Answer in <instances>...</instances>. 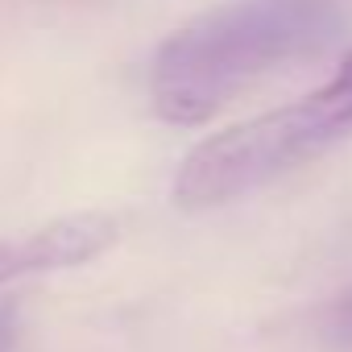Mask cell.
Here are the masks:
<instances>
[{
  "instance_id": "1",
  "label": "cell",
  "mask_w": 352,
  "mask_h": 352,
  "mask_svg": "<svg viewBox=\"0 0 352 352\" xmlns=\"http://www.w3.org/2000/svg\"><path fill=\"white\" fill-rule=\"evenodd\" d=\"M348 0H228L170 34L149 71L162 120L204 124L265 71L340 38Z\"/></svg>"
},
{
  "instance_id": "2",
  "label": "cell",
  "mask_w": 352,
  "mask_h": 352,
  "mask_svg": "<svg viewBox=\"0 0 352 352\" xmlns=\"http://www.w3.org/2000/svg\"><path fill=\"white\" fill-rule=\"evenodd\" d=\"M344 137H352V54L319 91L199 141L179 166L174 199L187 212L220 208L307 166Z\"/></svg>"
},
{
  "instance_id": "3",
  "label": "cell",
  "mask_w": 352,
  "mask_h": 352,
  "mask_svg": "<svg viewBox=\"0 0 352 352\" xmlns=\"http://www.w3.org/2000/svg\"><path fill=\"white\" fill-rule=\"evenodd\" d=\"M120 236L116 216L108 212H75L63 220H50L30 232L0 236V286L25 278V274H46V270H71L104 249H112Z\"/></svg>"
},
{
  "instance_id": "4",
  "label": "cell",
  "mask_w": 352,
  "mask_h": 352,
  "mask_svg": "<svg viewBox=\"0 0 352 352\" xmlns=\"http://www.w3.org/2000/svg\"><path fill=\"white\" fill-rule=\"evenodd\" d=\"M319 331H323L331 344L352 348V286H348L344 294H336V298L323 307V315H319Z\"/></svg>"
}]
</instances>
